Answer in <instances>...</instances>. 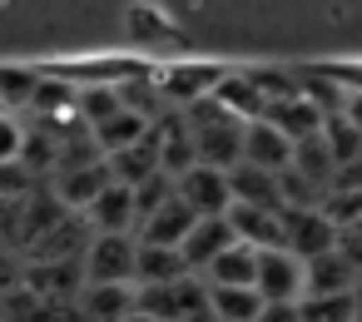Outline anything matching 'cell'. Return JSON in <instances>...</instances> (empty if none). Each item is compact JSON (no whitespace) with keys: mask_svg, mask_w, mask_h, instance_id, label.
I'll list each match as a JSON object with an SVG mask.
<instances>
[{"mask_svg":"<svg viewBox=\"0 0 362 322\" xmlns=\"http://www.w3.org/2000/svg\"><path fill=\"white\" fill-rule=\"evenodd\" d=\"M184 124L194 134V164L218 169V174H228V169L243 164V119H233L223 105L199 100V105H189Z\"/></svg>","mask_w":362,"mask_h":322,"instance_id":"1","label":"cell"},{"mask_svg":"<svg viewBox=\"0 0 362 322\" xmlns=\"http://www.w3.org/2000/svg\"><path fill=\"white\" fill-rule=\"evenodd\" d=\"M134 258H139V238L134 233H90L85 253H80V278L85 282L134 287Z\"/></svg>","mask_w":362,"mask_h":322,"instance_id":"2","label":"cell"},{"mask_svg":"<svg viewBox=\"0 0 362 322\" xmlns=\"http://www.w3.org/2000/svg\"><path fill=\"white\" fill-rule=\"evenodd\" d=\"M258 297L263 302H303V287H308V263L288 248H263L258 253V278H253Z\"/></svg>","mask_w":362,"mask_h":322,"instance_id":"3","label":"cell"},{"mask_svg":"<svg viewBox=\"0 0 362 322\" xmlns=\"http://www.w3.org/2000/svg\"><path fill=\"white\" fill-rule=\"evenodd\" d=\"M174 198H179V203H184L194 218H223V213L233 208L228 174L204 169V164H194V169H184V174L174 179Z\"/></svg>","mask_w":362,"mask_h":322,"instance_id":"4","label":"cell"},{"mask_svg":"<svg viewBox=\"0 0 362 322\" xmlns=\"http://www.w3.org/2000/svg\"><path fill=\"white\" fill-rule=\"evenodd\" d=\"M283 248L298 253L303 263H313V258H322V253L337 248V228L322 218V208H303V213L283 208Z\"/></svg>","mask_w":362,"mask_h":322,"instance_id":"5","label":"cell"},{"mask_svg":"<svg viewBox=\"0 0 362 322\" xmlns=\"http://www.w3.org/2000/svg\"><path fill=\"white\" fill-rule=\"evenodd\" d=\"M243 164L263 174H283L293 164V139L273 119H248L243 124Z\"/></svg>","mask_w":362,"mask_h":322,"instance_id":"6","label":"cell"},{"mask_svg":"<svg viewBox=\"0 0 362 322\" xmlns=\"http://www.w3.org/2000/svg\"><path fill=\"white\" fill-rule=\"evenodd\" d=\"M194 223H199V218H194V213H189V208L169 193L154 213H144V218H139L134 238H139L144 248H179V243L189 238V228H194Z\"/></svg>","mask_w":362,"mask_h":322,"instance_id":"7","label":"cell"},{"mask_svg":"<svg viewBox=\"0 0 362 322\" xmlns=\"http://www.w3.org/2000/svg\"><path fill=\"white\" fill-rule=\"evenodd\" d=\"M95 233H134L139 228V203H134V189L124 184H110L85 213H80Z\"/></svg>","mask_w":362,"mask_h":322,"instance_id":"8","label":"cell"},{"mask_svg":"<svg viewBox=\"0 0 362 322\" xmlns=\"http://www.w3.org/2000/svg\"><path fill=\"white\" fill-rule=\"evenodd\" d=\"M233 243H248V248H283V208H228L223 213Z\"/></svg>","mask_w":362,"mask_h":322,"instance_id":"9","label":"cell"},{"mask_svg":"<svg viewBox=\"0 0 362 322\" xmlns=\"http://www.w3.org/2000/svg\"><path fill=\"white\" fill-rule=\"evenodd\" d=\"M134 297L139 287H119V282H85L75 307H80V322H119L124 312H134Z\"/></svg>","mask_w":362,"mask_h":322,"instance_id":"10","label":"cell"},{"mask_svg":"<svg viewBox=\"0 0 362 322\" xmlns=\"http://www.w3.org/2000/svg\"><path fill=\"white\" fill-rule=\"evenodd\" d=\"M233 243V233H228V223L223 218H199L194 228H189V238L179 243V258H184V268L189 273H204L223 248Z\"/></svg>","mask_w":362,"mask_h":322,"instance_id":"11","label":"cell"},{"mask_svg":"<svg viewBox=\"0 0 362 322\" xmlns=\"http://www.w3.org/2000/svg\"><path fill=\"white\" fill-rule=\"evenodd\" d=\"M209 287H253V278H258V248H248V243H228L204 273H199Z\"/></svg>","mask_w":362,"mask_h":322,"instance_id":"12","label":"cell"},{"mask_svg":"<svg viewBox=\"0 0 362 322\" xmlns=\"http://www.w3.org/2000/svg\"><path fill=\"white\" fill-rule=\"evenodd\" d=\"M228 193H233L238 208H283L278 174H263V169H248V164L228 169Z\"/></svg>","mask_w":362,"mask_h":322,"instance_id":"13","label":"cell"},{"mask_svg":"<svg viewBox=\"0 0 362 322\" xmlns=\"http://www.w3.org/2000/svg\"><path fill=\"white\" fill-rule=\"evenodd\" d=\"M352 287H357V273H352L337 253H322V258L308 263V287H303V297H352Z\"/></svg>","mask_w":362,"mask_h":322,"instance_id":"14","label":"cell"},{"mask_svg":"<svg viewBox=\"0 0 362 322\" xmlns=\"http://www.w3.org/2000/svg\"><path fill=\"white\" fill-rule=\"evenodd\" d=\"M189 268L179 258V248H144L139 243V258H134V287H164V282H179Z\"/></svg>","mask_w":362,"mask_h":322,"instance_id":"15","label":"cell"},{"mask_svg":"<svg viewBox=\"0 0 362 322\" xmlns=\"http://www.w3.org/2000/svg\"><path fill=\"white\" fill-rule=\"evenodd\" d=\"M263 312L258 287H209V317L214 322H253Z\"/></svg>","mask_w":362,"mask_h":322,"instance_id":"16","label":"cell"},{"mask_svg":"<svg viewBox=\"0 0 362 322\" xmlns=\"http://www.w3.org/2000/svg\"><path fill=\"white\" fill-rule=\"evenodd\" d=\"M298 317L303 322H357V302L352 297H303Z\"/></svg>","mask_w":362,"mask_h":322,"instance_id":"17","label":"cell"},{"mask_svg":"<svg viewBox=\"0 0 362 322\" xmlns=\"http://www.w3.org/2000/svg\"><path fill=\"white\" fill-rule=\"evenodd\" d=\"M253 322H303V317H298L293 302H263V312H258Z\"/></svg>","mask_w":362,"mask_h":322,"instance_id":"18","label":"cell"},{"mask_svg":"<svg viewBox=\"0 0 362 322\" xmlns=\"http://www.w3.org/2000/svg\"><path fill=\"white\" fill-rule=\"evenodd\" d=\"M119 322H154V317H149V312H139V307H134V312H124V317H119Z\"/></svg>","mask_w":362,"mask_h":322,"instance_id":"19","label":"cell"},{"mask_svg":"<svg viewBox=\"0 0 362 322\" xmlns=\"http://www.w3.org/2000/svg\"><path fill=\"white\" fill-rule=\"evenodd\" d=\"M352 302H357V317H362V273H357V287H352Z\"/></svg>","mask_w":362,"mask_h":322,"instance_id":"20","label":"cell"},{"mask_svg":"<svg viewBox=\"0 0 362 322\" xmlns=\"http://www.w3.org/2000/svg\"><path fill=\"white\" fill-rule=\"evenodd\" d=\"M0 322H6V317H0Z\"/></svg>","mask_w":362,"mask_h":322,"instance_id":"21","label":"cell"},{"mask_svg":"<svg viewBox=\"0 0 362 322\" xmlns=\"http://www.w3.org/2000/svg\"><path fill=\"white\" fill-rule=\"evenodd\" d=\"M357 322H362V317H357Z\"/></svg>","mask_w":362,"mask_h":322,"instance_id":"22","label":"cell"},{"mask_svg":"<svg viewBox=\"0 0 362 322\" xmlns=\"http://www.w3.org/2000/svg\"><path fill=\"white\" fill-rule=\"evenodd\" d=\"M357 228H362V223H357Z\"/></svg>","mask_w":362,"mask_h":322,"instance_id":"23","label":"cell"}]
</instances>
